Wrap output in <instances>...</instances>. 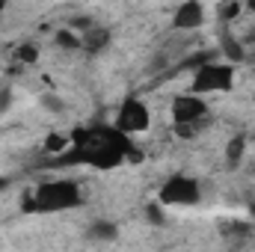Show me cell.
Returning <instances> with one entry per match:
<instances>
[{
    "label": "cell",
    "instance_id": "cell-1",
    "mask_svg": "<svg viewBox=\"0 0 255 252\" xmlns=\"http://www.w3.org/2000/svg\"><path fill=\"white\" fill-rule=\"evenodd\" d=\"M139 160L133 139L119 133L113 125L77 127L71 130V151L60 157V163H83L92 169H116L122 163Z\"/></svg>",
    "mask_w": 255,
    "mask_h": 252
},
{
    "label": "cell",
    "instance_id": "cell-2",
    "mask_svg": "<svg viewBox=\"0 0 255 252\" xmlns=\"http://www.w3.org/2000/svg\"><path fill=\"white\" fill-rule=\"evenodd\" d=\"M80 205H83V193H80V184L71 178L42 181L24 196V211H33V214H65Z\"/></svg>",
    "mask_w": 255,
    "mask_h": 252
},
{
    "label": "cell",
    "instance_id": "cell-3",
    "mask_svg": "<svg viewBox=\"0 0 255 252\" xmlns=\"http://www.w3.org/2000/svg\"><path fill=\"white\" fill-rule=\"evenodd\" d=\"M235 80H238V68L226 60H205L193 68L190 77V92L199 98H208V95H226L235 89Z\"/></svg>",
    "mask_w": 255,
    "mask_h": 252
},
{
    "label": "cell",
    "instance_id": "cell-4",
    "mask_svg": "<svg viewBox=\"0 0 255 252\" xmlns=\"http://www.w3.org/2000/svg\"><path fill=\"white\" fill-rule=\"evenodd\" d=\"M169 119H172V127H175L178 136H196L202 127L211 122L208 101L193 95V92H181L169 104Z\"/></svg>",
    "mask_w": 255,
    "mask_h": 252
},
{
    "label": "cell",
    "instance_id": "cell-5",
    "mask_svg": "<svg viewBox=\"0 0 255 252\" xmlns=\"http://www.w3.org/2000/svg\"><path fill=\"white\" fill-rule=\"evenodd\" d=\"M199 202H202V184L190 172H172L157 190V205L163 208H193Z\"/></svg>",
    "mask_w": 255,
    "mask_h": 252
},
{
    "label": "cell",
    "instance_id": "cell-6",
    "mask_svg": "<svg viewBox=\"0 0 255 252\" xmlns=\"http://www.w3.org/2000/svg\"><path fill=\"white\" fill-rule=\"evenodd\" d=\"M113 127L125 136H139L151 127V107L139 98V95H128L122 98V104L116 107L113 116Z\"/></svg>",
    "mask_w": 255,
    "mask_h": 252
},
{
    "label": "cell",
    "instance_id": "cell-7",
    "mask_svg": "<svg viewBox=\"0 0 255 252\" xmlns=\"http://www.w3.org/2000/svg\"><path fill=\"white\" fill-rule=\"evenodd\" d=\"M205 21H208V6L199 3V0L178 3L175 12H172V27L181 30V33H187V30H199Z\"/></svg>",
    "mask_w": 255,
    "mask_h": 252
},
{
    "label": "cell",
    "instance_id": "cell-8",
    "mask_svg": "<svg viewBox=\"0 0 255 252\" xmlns=\"http://www.w3.org/2000/svg\"><path fill=\"white\" fill-rule=\"evenodd\" d=\"M110 30L104 27V24H95V27H89L83 36H80V51L83 54H89V57H95V54H104L107 48H110Z\"/></svg>",
    "mask_w": 255,
    "mask_h": 252
},
{
    "label": "cell",
    "instance_id": "cell-9",
    "mask_svg": "<svg viewBox=\"0 0 255 252\" xmlns=\"http://www.w3.org/2000/svg\"><path fill=\"white\" fill-rule=\"evenodd\" d=\"M42 151L60 160L63 154H68V151H71V133H63V130L48 133V136H45V142H42Z\"/></svg>",
    "mask_w": 255,
    "mask_h": 252
},
{
    "label": "cell",
    "instance_id": "cell-10",
    "mask_svg": "<svg viewBox=\"0 0 255 252\" xmlns=\"http://www.w3.org/2000/svg\"><path fill=\"white\" fill-rule=\"evenodd\" d=\"M12 57H15V65L18 68H27V65L39 63V45L36 42H21V45H15Z\"/></svg>",
    "mask_w": 255,
    "mask_h": 252
},
{
    "label": "cell",
    "instance_id": "cell-11",
    "mask_svg": "<svg viewBox=\"0 0 255 252\" xmlns=\"http://www.w3.org/2000/svg\"><path fill=\"white\" fill-rule=\"evenodd\" d=\"M89 238H92V241H116V238H119V229H116V223H110V220H95V223L89 226Z\"/></svg>",
    "mask_w": 255,
    "mask_h": 252
},
{
    "label": "cell",
    "instance_id": "cell-12",
    "mask_svg": "<svg viewBox=\"0 0 255 252\" xmlns=\"http://www.w3.org/2000/svg\"><path fill=\"white\" fill-rule=\"evenodd\" d=\"M244 154H247V136H232L229 142H226V160L229 163H241L244 160Z\"/></svg>",
    "mask_w": 255,
    "mask_h": 252
},
{
    "label": "cell",
    "instance_id": "cell-13",
    "mask_svg": "<svg viewBox=\"0 0 255 252\" xmlns=\"http://www.w3.org/2000/svg\"><path fill=\"white\" fill-rule=\"evenodd\" d=\"M57 45H60L63 51H80V36H77L74 30L63 27V30H57Z\"/></svg>",
    "mask_w": 255,
    "mask_h": 252
},
{
    "label": "cell",
    "instance_id": "cell-14",
    "mask_svg": "<svg viewBox=\"0 0 255 252\" xmlns=\"http://www.w3.org/2000/svg\"><path fill=\"white\" fill-rule=\"evenodd\" d=\"M217 15L223 24H232L238 15H244V3H223V6H217Z\"/></svg>",
    "mask_w": 255,
    "mask_h": 252
},
{
    "label": "cell",
    "instance_id": "cell-15",
    "mask_svg": "<svg viewBox=\"0 0 255 252\" xmlns=\"http://www.w3.org/2000/svg\"><path fill=\"white\" fill-rule=\"evenodd\" d=\"M145 214H148V223H166V217H163V205H148L145 208Z\"/></svg>",
    "mask_w": 255,
    "mask_h": 252
},
{
    "label": "cell",
    "instance_id": "cell-16",
    "mask_svg": "<svg viewBox=\"0 0 255 252\" xmlns=\"http://www.w3.org/2000/svg\"><path fill=\"white\" fill-rule=\"evenodd\" d=\"M9 107H12V89L3 86V89H0V113H6Z\"/></svg>",
    "mask_w": 255,
    "mask_h": 252
},
{
    "label": "cell",
    "instance_id": "cell-17",
    "mask_svg": "<svg viewBox=\"0 0 255 252\" xmlns=\"http://www.w3.org/2000/svg\"><path fill=\"white\" fill-rule=\"evenodd\" d=\"M244 12H250V15H255V0H250V3H244Z\"/></svg>",
    "mask_w": 255,
    "mask_h": 252
},
{
    "label": "cell",
    "instance_id": "cell-18",
    "mask_svg": "<svg viewBox=\"0 0 255 252\" xmlns=\"http://www.w3.org/2000/svg\"><path fill=\"white\" fill-rule=\"evenodd\" d=\"M3 12H6V3H0V15H3Z\"/></svg>",
    "mask_w": 255,
    "mask_h": 252
}]
</instances>
